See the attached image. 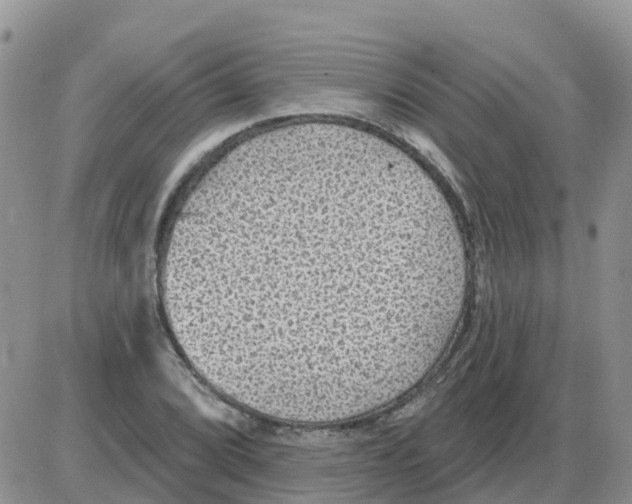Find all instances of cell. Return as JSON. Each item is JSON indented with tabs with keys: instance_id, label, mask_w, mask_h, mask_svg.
I'll list each match as a JSON object with an SVG mask.
<instances>
[{
	"instance_id": "obj_1",
	"label": "cell",
	"mask_w": 632,
	"mask_h": 504,
	"mask_svg": "<svg viewBox=\"0 0 632 504\" xmlns=\"http://www.w3.org/2000/svg\"><path fill=\"white\" fill-rule=\"evenodd\" d=\"M450 248L395 151L298 135L239 152L165 243L177 342L212 390L270 419L353 418L405 386L440 313Z\"/></svg>"
}]
</instances>
